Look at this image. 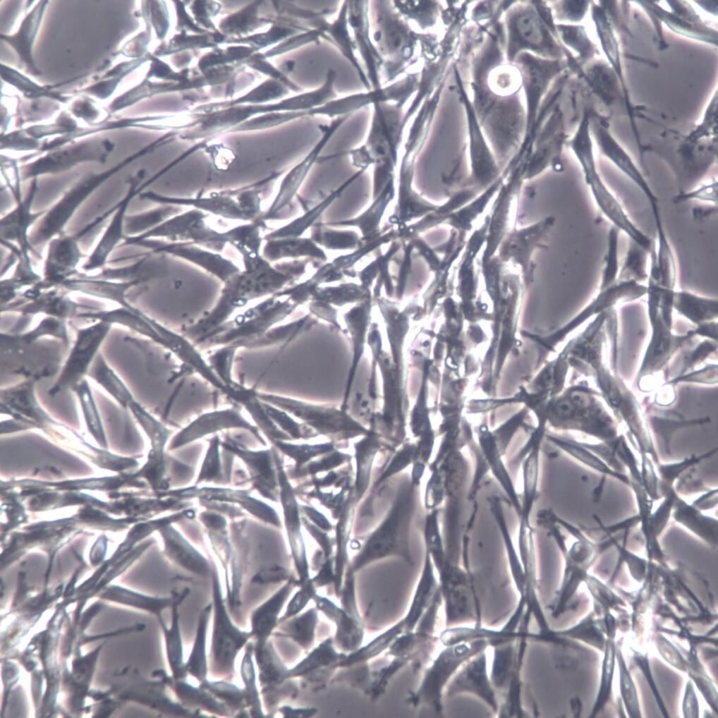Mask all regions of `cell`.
<instances>
[{
	"mask_svg": "<svg viewBox=\"0 0 718 718\" xmlns=\"http://www.w3.org/2000/svg\"><path fill=\"white\" fill-rule=\"evenodd\" d=\"M168 495L179 500L197 497L207 501L237 503L259 519L275 526L280 525L279 517L272 508L250 497L245 491L226 488L192 487L171 491Z\"/></svg>",
	"mask_w": 718,
	"mask_h": 718,
	"instance_id": "cell-15",
	"label": "cell"
},
{
	"mask_svg": "<svg viewBox=\"0 0 718 718\" xmlns=\"http://www.w3.org/2000/svg\"><path fill=\"white\" fill-rule=\"evenodd\" d=\"M673 303L678 310L692 315V319H697V313L700 319H702L707 316L705 312H714L717 308L714 300L699 297L686 291H674Z\"/></svg>",
	"mask_w": 718,
	"mask_h": 718,
	"instance_id": "cell-43",
	"label": "cell"
},
{
	"mask_svg": "<svg viewBox=\"0 0 718 718\" xmlns=\"http://www.w3.org/2000/svg\"><path fill=\"white\" fill-rule=\"evenodd\" d=\"M317 22L315 30L323 32L327 36L329 42L336 46L354 67L366 89L370 90L371 85L355 56L354 51L356 49V45L352 39L348 28V1H344L341 5L337 18L333 22H327L323 18H320Z\"/></svg>",
	"mask_w": 718,
	"mask_h": 718,
	"instance_id": "cell-26",
	"label": "cell"
},
{
	"mask_svg": "<svg viewBox=\"0 0 718 718\" xmlns=\"http://www.w3.org/2000/svg\"><path fill=\"white\" fill-rule=\"evenodd\" d=\"M164 531L166 553L173 563L196 576L207 577L212 573L209 561L179 533L169 525Z\"/></svg>",
	"mask_w": 718,
	"mask_h": 718,
	"instance_id": "cell-28",
	"label": "cell"
},
{
	"mask_svg": "<svg viewBox=\"0 0 718 718\" xmlns=\"http://www.w3.org/2000/svg\"><path fill=\"white\" fill-rule=\"evenodd\" d=\"M185 588L181 592L173 591L171 604V623L168 627L162 617H159L164 633L167 662L174 679H186L188 673L183 655V645L180 626L179 607L189 594Z\"/></svg>",
	"mask_w": 718,
	"mask_h": 718,
	"instance_id": "cell-23",
	"label": "cell"
},
{
	"mask_svg": "<svg viewBox=\"0 0 718 718\" xmlns=\"http://www.w3.org/2000/svg\"><path fill=\"white\" fill-rule=\"evenodd\" d=\"M673 506L674 519L710 545L717 544V521L700 513L699 509L676 497Z\"/></svg>",
	"mask_w": 718,
	"mask_h": 718,
	"instance_id": "cell-36",
	"label": "cell"
},
{
	"mask_svg": "<svg viewBox=\"0 0 718 718\" xmlns=\"http://www.w3.org/2000/svg\"><path fill=\"white\" fill-rule=\"evenodd\" d=\"M202 523L211 531H223L226 527V521L217 513L203 512L200 516Z\"/></svg>",
	"mask_w": 718,
	"mask_h": 718,
	"instance_id": "cell-57",
	"label": "cell"
},
{
	"mask_svg": "<svg viewBox=\"0 0 718 718\" xmlns=\"http://www.w3.org/2000/svg\"><path fill=\"white\" fill-rule=\"evenodd\" d=\"M165 683L170 686L176 700L183 706L200 712V710L219 717H228L232 713L229 709L207 690L195 687L186 679L176 680L167 676Z\"/></svg>",
	"mask_w": 718,
	"mask_h": 718,
	"instance_id": "cell-29",
	"label": "cell"
},
{
	"mask_svg": "<svg viewBox=\"0 0 718 718\" xmlns=\"http://www.w3.org/2000/svg\"><path fill=\"white\" fill-rule=\"evenodd\" d=\"M366 1H348V21L353 31L356 48L365 61L372 89H377L382 87L378 72L384 59L370 41Z\"/></svg>",
	"mask_w": 718,
	"mask_h": 718,
	"instance_id": "cell-17",
	"label": "cell"
},
{
	"mask_svg": "<svg viewBox=\"0 0 718 718\" xmlns=\"http://www.w3.org/2000/svg\"><path fill=\"white\" fill-rule=\"evenodd\" d=\"M519 30L526 40L537 43L542 37L540 25L533 18L529 17L523 18L519 25Z\"/></svg>",
	"mask_w": 718,
	"mask_h": 718,
	"instance_id": "cell-55",
	"label": "cell"
},
{
	"mask_svg": "<svg viewBox=\"0 0 718 718\" xmlns=\"http://www.w3.org/2000/svg\"><path fill=\"white\" fill-rule=\"evenodd\" d=\"M200 686L207 690L224 703L232 714H246L249 717L243 689L230 680L220 679L219 681H210L207 679L200 683Z\"/></svg>",
	"mask_w": 718,
	"mask_h": 718,
	"instance_id": "cell-40",
	"label": "cell"
},
{
	"mask_svg": "<svg viewBox=\"0 0 718 718\" xmlns=\"http://www.w3.org/2000/svg\"><path fill=\"white\" fill-rule=\"evenodd\" d=\"M296 587V579L291 577L252 610L250 632L254 645H263L270 639L279 625L280 613Z\"/></svg>",
	"mask_w": 718,
	"mask_h": 718,
	"instance_id": "cell-20",
	"label": "cell"
},
{
	"mask_svg": "<svg viewBox=\"0 0 718 718\" xmlns=\"http://www.w3.org/2000/svg\"><path fill=\"white\" fill-rule=\"evenodd\" d=\"M661 638L662 640L659 642V648L663 657L671 664L683 669L684 667V660L681 655L669 641L664 640L662 637Z\"/></svg>",
	"mask_w": 718,
	"mask_h": 718,
	"instance_id": "cell-56",
	"label": "cell"
},
{
	"mask_svg": "<svg viewBox=\"0 0 718 718\" xmlns=\"http://www.w3.org/2000/svg\"><path fill=\"white\" fill-rule=\"evenodd\" d=\"M240 673L243 683V689L249 717H266L267 713L263 709L261 692L257 686L258 679L254 659L253 642L251 640L244 647Z\"/></svg>",
	"mask_w": 718,
	"mask_h": 718,
	"instance_id": "cell-34",
	"label": "cell"
},
{
	"mask_svg": "<svg viewBox=\"0 0 718 718\" xmlns=\"http://www.w3.org/2000/svg\"><path fill=\"white\" fill-rule=\"evenodd\" d=\"M598 143L603 154L642 191L652 212L659 211L658 197L628 153L606 131L599 132Z\"/></svg>",
	"mask_w": 718,
	"mask_h": 718,
	"instance_id": "cell-24",
	"label": "cell"
},
{
	"mask_svg": "<svg viewBox=\"0 0 718 718\" xmlns=\"http://www.w3.org/2000/svg\"><path fill=\"white\" fill-rule=\"evenodd\" d=\"M143 154L144 152L136 153L103 171L87 174L66 190L33 226L29 234L32 246L35 249L64 233L65 227L81 205L104 183Z\"/></svg>",
	"mask_w": 718,
	"mask_h": 718,
	"instance_id": "cell-1",
	"label": "cell"
},
{
	"mask_svg": "<svg viewBox=\"0 0 718 718\" xmlns=\"http://www.w3.org/2000/svg\"><path fill=\"white\" fill-rule=\"evenodd\" d=\"M437 570L447 627L470 621L481 625L480 602L469 571L448 559Z\"/></svg>",
	"mask_w": 718,
	"mask_h": 718,
	"instance_id": "cell-4",
	"label": "cell"
},
{
	"mask_svg": "<svg viewBox=\"0 0 718 718\" xmlns=\"http://www.w3.org/2000/svg\"><path fill=\"white\" fill-rule=\"evenodd\" d=\"M683 711L686 717H697L698 705L693 687L688 686L683 702Z\"/></svg>",
	"mask_w": 718,
	"mask_h": 718,
	"instance_id": "cell-59",
	"label": "cell"
},
{
	"mask_svg": "<svg viewBox=\"0 0 718 718\" xmlns=\"http://www.w3.org/2000/svg\"><path fill=\"white\" fill-rule=\"evenodd\" d=\"M112 146L104 148L80 145L49 153L34 162L16 168L15 176L20 182L32 181L42 176L67 171L79 164L96 162L103 164Z\"/></svg>",
	"mask_w": 718,
	"mask_h": 718,
	"instance_id": "cell-12",
	"label": "cell"
},
{
	"mask_svg": "<svg viewBox=\"0 0 718 718\" xmlns=\"http://www.w3.org/2000/svg\"><path fill=\"white\" fill-rule=\"evenodd\" d=\"M316 607L336 625L334 642L343 652H353L362 643L364 635L361 619H357L329 599L317 595L313 597Z\"/></svg>",
	"mask_w": 718,
	"mask_h": 718,
	"instance_id": "cell-22",
	"label": "cell"
},
{
	"mask_svg": "<svg viewBox=\"0 0 718 718\" xmlns=\"http://www.w3.org/2000/svg\"><path fill=\"white\" fill-rule=\"evenodd\" d=\"M509 171L510 169L506 167L494 183L463 207L452 212L445 224L449 225L453 231L466 236L473 229L474 222L484 213L492 200L495 198Z\"/></svg>",
	"mask_w": 718,
	"mask_h": 718,
	"instance_id": "cell-27",
	"label": "cell"
},
{
	"mask_svg": "<svg viewBox=\"0 0 718 718\" xmlns=\"http://www.w3.org/2000/svg\"><path fill=\"white\" fill-rule=\"evenodd\" d=\"M274 459L278 474L280 498L284 508L285 524L296 568L298 575L297 583L300 585L308 580L310 578L305 549L299 530L300 522L298 507L291 485L286 479L276 453H274Z\"/></svg>",
	"mask_w": 718,
	"mask_h": 718,
	"instance_id": "cell-16",
	"label": "cell"
},
{
	"mask_svg": "<svg viewBox=\"0 0 718 718\" xmlns=\"http://www.w3.org/2000/svg\"><path fill=\"white\" fill-rule=\"evenodd\" d=\"M109 326L99 323L82 330L71 355L65 365L53 394L78 380L85 372L98 346L104 338Z\"/></svg>",
	"mask_w": 718,
	"mask_h": 718,
	"instance_id": "cell-18",
	"label": "cell"
},
{
	"mask_svg": "<svg viewBox=\"0 0 718 718\" xmlns=\"http://www.w3.org/2000/svg\"><path fill=\"white\" fill-rule=\"evenodd\" d=\"M315 588L322 587L334 581V573L333 572L331 563L326 562L322 567L319 573L311 579Z\"/></svg>",
	"mask_w": 718,
	"mask_h": 718,
	"instance_id": "cell-58",
	"label": "cell"
},
{
	"mask_svg": "<svg viewBox=\"0 0 718 718\" xmlns=\"http://www.w3.org/2000/svg\"><path fill=\"white\" fill-rule=\"evenodd\" d=\"M381 3L377 4V30L373 37L382 57L383 56L388 59L385 66L389 77L392 79L410 59L414 38L398 14L394 13L387 4H383V1Z\"/></svg>",
	"mask_w": 718,
	"mask_h": 718,
	"instance_id": "cell-7",
	"label": "cell"
},
{
	"mask_svg": "<svg viewBox=\"0 0 718 718\" xmlns=\"http://www.w3.org/2000/svg\"><path fill=\"white\" fill-rule=\"evenodd\" d=\"M229 428H245L263 442L257 429L250 425L238 411L231 409L201 415L173 438L170 449H177L208 434Z\"/></svg>",
	"mask_w": 718,
	"mask_h": 718,
	"instance_id": "cell-19",
	"label": "cell"
},
{
	"mask_svg": "<svg viewBox=\"0 0 718 718\" xmlns=\"http://www.w3.org/2000/svg\"><path fill=\"white\" fill-rule=\"evenodd\" d=\"M253 654L262 690L279 686L288 680V668L281 660L271 639L260 645L253 643Z\"/></svg>",
	"mask_w": 718,
	"mask_h": 718,
	"instance_id": "cell-32",
	"label": "cell"
},
{
	"mask_svg": "<svg viewBox=\"0 0 718 718\" xmlns=\"http://www.w3.org/2000/svg\"><path fill=\"white\" fill-rule=\"evenodd\" d=\"M94 376L121 404L126 406L130 403L132 396L128 390L103 360L99 361Z\"/></svg>",
	"mask_w": 718,
	"mask_h": 718,
	"instance_id": "cell-45",
	"label": "cell"
},
{
	"mask_svg": "<svg viewBox=\"0 0 718 718\" xmlns=\"http://www.w3.org/2000/svg\"><path fill=\"white\" fill-rule=\"evenodd\" d=\"M299 590L288 602L284 614L279 617V624L301 612L316 594V590L311 579L300 585Z\"/></svg>",
	"mask_w": 718,
	"mask_h": 718,
	"instance_id": "cell-49",
	"label": "cell"
},
{
	"mask_svg": "<svg viewBox=\"0 0 718 718\" xmlns=\"http://www.w3.org/2000/svg\"><path fill=\"white\" fill-rule=\"evenodd\" d=\"M436 638L429 634L417 630L416 632H406L398 636L389 645L388 655L394 657H405L409 660L415 656L424 654L430 650Z\"/></svg>",
	"mask_w": 718,
	"mask_h": 718,
	"instance_id": "cell-41",
	"label": "cell"
},
{
	"mask_svg": "<svg viewBox=\"0 0 718 718\" xmlns=\"http://www.w3.org/2000/svg\"><path fill=\"white\" fill-rule=\"evenodd\" d=\"M144 171H140L134 176L128 178V188L123 197L113 207L105 212L96 219L90 223L92 229L101 224L111 214L112 217L86 262L82 266L85 272H90L102 269L108 263V259L114 250L118 247L121 241H123L125 234V218L127 209L131 201L140 194L154 179L140 184L144 178Z\"/></svg>",
	"mask_w": 718,
	"mask_h": 718,
	"instance_id": "cell-5",
	"label": "cell"
},
{
	"mask_svg": "<svg viewBox=\"0 0 718 718\" xmlns=\"http://www.w3.org/2000/svg\"><path fill=\"white\" fill-rule=\"evenodd\" d=\"M554 223V216H547L528 226L515 225L503 238L496 255L505 264L518 266L525 280L530 281L535 269L533 255L537 249L547 248L544 241Z\"/></svg>",
	"mask_w": 718,
	"mask_h": 718,
	"instance_id": "cell-6",
	"label": "cell"
},
{
	"mask_svg": "<svg viewBox=\"0 0 718 718\" xmlns=\"http://www.w3.org/2000/svg\"><path fill=\"white\" fill-rule=\"evenodd\" d=\"M291 577L287 570L274 566L260 571L253 576L252 582L258 585H266L286 581Z\"/></svg>",
	"mask_w": 718,
	"mask_h": 718,
	"instance_id": "cell-54",
	"label": "cell"
},
{
	"mask_svg": "<svg viewBox=\"0 0 718 718\" xmlns=\"http://www.w3.org/2000/svg\"><path fill=\"white\" fill-rule=\"evenodd\" d=\"M516 640L504 642L494 647V659L489 676L494 688H507L516 669L522 650Z\"/></svg>",
	"mask_w": 718,
	"mask_h": 718,
	"instance_id": "cell-37",
	"label": "cell"
},
{
	"mask_svg": "<svg viewBox=\"0 0 718 718\" xmlns=\"http://www.w3.org/2000/svg\"><path fill=\"white\" fill-rule=\"evenodd\" d=\"M620 668L621 693L626 704L629 715L640 717L636 690L633 681L626 668L622 657H618Z\"/></svg>",
	"mask_w": 718,
	"mask_h": 718,
	"instance_id": "cell-50",
	"label": "cell"
},
{
	"mask_svg": "<svg viewBox=\"0 0 718 718\" xmlns=\"http://www.w3.org/2000/svg\"><path fill=\"white\" fill-rule=\"evenodd\" d=\"M619 231L611 227L608 235L607 252L602 274L600 289L606 288L618 279L620 272L618 257V238Z\"/></svg>",
	"mask_w": 718,
	"mask_h": 718,
	"instance_id": "cell-46",
	"label": "cell"
},
{
	"mask_svg": "<svg viewBox=\"0 0 718 718\" xmlns=\"http://www.w3.org/2000/svg\"><path fill=\"white\" fill-rule=\"evenodd\" d=\"M223 447L239 456L247 465L254 487L262 496L273 499L277 487V478L269 451H252L231 442L223 443Z\"/></svg>",
	"mask_w": 718,
	"mask_h": 718,
	"instance_id": "cell-25",
	"label": "cell"
},
{
	"mask_svg": "<svg viewBox=\"0 0 718 718\" xmlns=\"http://www.w3.org/2000/svg\"><path fill=\"white\" fill-rule=\"evenodd\" d=\"M583 175L590 195L602 214L613 227L625 233L633 243L649 253L653 240L631 219L621 202L604 181L598 169Z\"/></svg>",
	"mask_w": 718,
	"mask_h": 718,
	"instance_id": "cell-9",
	"label": "cell"
},
{
	"mask_svg": "<svg viewBox=\"0 0 718 718\" xmlns=\"http://www.w3.org/2000/svg\"><path fill=\"white\" fill-rule=\"evenodd\" d=\"M402 633H404L403 620L378 635L364 647H359L336 664L334 668H344L353 664L367 662L389 648L391 643Z\"/></svg>",
	"mask_w": 718,
	"mask_h": 718,
	"instance_id": "cell-39",
	"label": "cell"
},
{
	"mask_svg": "<svg viewBox=\"0 0 718 718\" xmlns=\"http://www.w3.org/2000/svg\"><path fill=\"white\" fill-rule=\"evenodd\" d=\"M680 201L698 200L714 204L717 200V182L712 181L679 197Z\"/></svg>",
	"mask_w": 718,
	"mask_h": 718,
	"instance_id": "cell-53",
	"label": "cell"
},
{
	"mask_svg": "<svg viewBox=\"0 0 718 718\" xmlns=\"http://www.w3.org/2000/svg\"><path fill=\"white\" fill-rule=\"evenodd\" d=\"M489 504L492 513L499 525L498 526L504 538L510 570L516 588L520 596H523L526 587L525 574L520 556L514 549L511 535L508 531L501 501L497 497H491Z\"/></svg>",
	"mask_w": 718,
	"mask_h": 718,
	"instance_id": "cell-38",
	"label": "cell"
},
{
	"mask_svg": "<svg viewBox=\"0 0 718 718\" xmlns=\"http://www.w3.org/2000/svg\"><path fill=\"white\" fill-rule=\"evenodd\" d=\"M483 651L466 661L456 672L444 690L448 697L460 693L472 694L486 703L493 712L499 703L487 674V657Z\"/></svg>",
	"mask_w": 718,
	"mask_h": 718,
	"instance_id": "cell-14",
	"label": "cell"
},
{
	"mask_svg": "<svg viewBox=\"0 0 718 718\" xmlns=\"http://www.w3.org/2000/svg\"><path fill=\"white\" fill-rule=\"evenodd\" d=\"M317 621V609L312 607L280 623L272 635L290 638L307 650L313 644Z\"/></svg>",
	"mask_w": 718,
	"mask_h": 718,
	"instance_id": "cell-35",
	"label": "cell"
},
{
	"mask_svg": "<svg viewBox=\"0 0 718 718\" xmlns=\"http://www.w3.org/2000/svg\"><path fill=\"white\" fill-rule=\"evenodd\" d=\"M439 588L434 572V564L427 552L423 570L417 585L409 611L402 619L404 633L413 631L422 614L430 604Z\"/></svg>",
	"mask_w": 718,
	"mask_h": 718,
	"instance_id": "cell-31",
	"label": "cell"
},
{
	"mask_svg": "<svg viewBox=\"0 0 718 718\" xmlns=\"http://www.w3.org/2000/svg\"><path fill=\"white\" fill-rule=\"evenodd\" d=\"M550 440L561 450L590 468L602 474L617 478L625 484L631 485L630 480L627 477L619 472L611 470L605 463L590 453L591 451L579 443L556 437H550Z\"/></svg>",
	"mask_w": 718,
	"mask_h": 718,
	"instance_id": "cell-42",
	"label": "cell"
},
{
	"mask_svg": "<svg viewBox=\"0 0 718 718\" xmlns=\"http://www.w3.org/2000/svg\"><path fill=\"white\" fill-rule=\"evenodd\" d=\"M415 80L411 75L385 87L371 89L367 92L356 93L334 99L322 106L308 111V115H325L329 117L351 116L362 107L378 102H395L403 105L413 91Z\"/></svg>",
	"mask_w": 718,
	"mask_h": 718,
	"instance_id": "cell-11",
	"label": "cell"
},
{
	"mask_svg": "<svg viewBox=\"0 0 718 718\" xmlns=\"http://www.w3.org/2000/svg\"><path fill=\"white\" fill-rule=\"evenodd\" d=\"M79 241L75 234L71 236L64 233L47 243L43 278L36 284L39 288L48 289L61 286L79 274L78 266L86 256L80 248Z\"/></svg>",
	"mask_w": 718,
	"mask_h": 718,
	"instance_id": "cell-13",
	"label": "cell"
},
{
	"mask_svg": "<svg viewBox=\"0 0 718 718\" xmlns=\"http://www.w3.org/2000/svg\"><path fill=\"white\" fill-rule=\"evenodd\" d=\"M525 164L512 166L504 182L499 190L492 206V213L481 261L488 260L497 253V249L513 224L514 208L518 204L523 183Z\"/></svg>",
	"mask_w": 718,
	"mask_h": 718,
	"instance_id": "cell-8",
	"label": "cell"
},
{
	"mask_svg": "<svg viewBox=\"0 0 718 718\" xmlns=\"http://www.w3.org/2000/svg\"><path fill=\"white\" fill-rule=\"evenodd\" d=\"M211 578L212 631L209 673L219 679L231 680L235 674L236 657L252 636L250 631L241 630L231 618L215 568L212 570Z\"/></svg>",
	"mask_w": 718,
	"mask_h": 718,
	"instance_id": "cell-2",
	"label": "cell"
},
{
	"mask_svg": "<svg viewBox=\"0 0 718 718\" xmlns=\"http://www.w3.org/2000/svg\"><path fill=\"white\" fill-rule=\"evenodd\" d=\"M212 602L205 606L197 617L193 644L185 661L188 675L202 683L209 673V656L207 653V638L209 623L212 617Z\"/></svg>",
	"mask_w": 718,
	"mask_h": 718,
	"instance_id": "cell-30",
	"label": "cell"
},
{
	"mask_svg": "<svg viewBox=\"0 0 718 718\" xmlns=\"http://www.w3.org/2000/svg\"><path fill=\"white\" fill-rule=\"evenodd\" d=\"M219 444L220 442L218 437H214L211 440L197 477V483L200 482H210L221 480L222 471L219 450Z\"/></svg>",
	"mask_w": 718,
	"mask_h": 718,
	"instance_id": "cell-47",
	"label": "cell"
},
{
	"mask_svg": "<svg viewBox=\"0 0 718 718\" xmlns=\"http://www.w3.org/2000/svg\"><path fill=\"white\" fill-rule=\"evenodd\" d=\"M614 645L612 642H607V650L603 663V670L602 676V683L600 690L597 698L596 707L594 709L595 714H596L601 707L605 704L607 699L609 697L610 693L612 673L614 669Z\"/></svg>",
	"mask_w": 718,
	"mask_h": 718,
	"instance_id": "cell-51",
	"label": "cell"
},
{
	"mask_svg": "<svg viewBox=\"0 0 718 718\" xmlns=\"http://www.w3.org/2000/svg\"><path fill=\"white\" fill-rule=\"evenodd\" d=\"M425 539L427 552L430 554L436 568H439L446 560L438 521V511H433L427 517L425 528Z\"/></svg>",
	"mask_w": 718,
	"mask_h": 718,
	"instance_id": "cell-44",
	"label": "cell"
},
{
	"mask_svg": "<svg viewBox=\"0 0 718 718\" xmlns=\"http://www.w3.org/2000/svg\"><path fill=\"white\" fill-rule=\"evenodd\" d=\"M489 645L487 639L478 638L446 646L426 670L418 690L412 697L413 704L428 705L440 714L442 696L449 681L466 661L485 651Z\"/></svg>",
	"mask_w": 718,
	"mask_h": 718,
	"instance_id": "cell-3",
	"label": "cell"
},
{
	"mask_svg": "<svg viewBox=\"0 0 718 718\" xmlns=\"http://www.w3.org/2000/svg\"><path fill=\"white\" fill-rule=\"evenodd\" d=\"M315 708H293L288 705H284L279 708L284 717H310L316 713Z\"/></svg>",
	"mask_w": 718,
	"mask_h": 718,
	"instance_id": "cell-60",
	"label": "cell"
},
{
	"mask_svg": "<svg viewBox=\"0 0 718 718\" xmlns=\"http://www.w3.org/2000/svg\"><path fill=\"white\" fill-rule=\"evenodd\" d=\"M541 442L542 434L537 431L531 437L529 446H525L522 466L523 497L518 514L520 533L532 530L530 518L537 498Z\"/></svg>",
	"mask_w": 718,
	"mask_h": 718,
	"instance_id": "cell-21",
	"label": "cell"
},
{
	"mask_svg": "<svg viewBox=\"0 0 718 718\" xmlns=\"http://www.w3.org/2000/svg\"><path fill=\"white\" fill-rule=\"evenodd\" d=\"M408 661L410 660L405 657H395L389 664L376 671L373 674H371L370 683L365 692L372 698H378L384 691L392 676Z\"/></svg>",
	"mask_w": 718,
	"mask_h": 718,
	"instance_id": "cell-48",
	"label": "cell"
},
{
	"mask_svg": "<svg viewBox=\"0 0 718 718\" xmlns=\"http://www.w3.org/2000/svg\"><path fill=\"white\" fill-rule=\"evenodd\" d=\"M347 667L350 669L338 674L333 680L335 681H346L353 686H357L366 691L371 680V672L367 662L353 664Z\"/></svg>",
	"mask_w": 718,
	"mask_h": 718,
	"instance_id": "cell-52",
	"label": "cell"
},
{
	"mask_svg": "<svg viewBox=\"0 0 718 718\" xmlns=\"http://www.w3.org/2000/svg\"><path fill=\"white\" fill-rule=\"evenodd\" d=\"M329 638L322 642L306 657L293 667L288 669L287 679L305 677L335 669L334 666L342 660L346 654L338 652Z\"/></svg>",
	"mask_w": 718,
	"mask_h": 718,
	"instance_id": "cell-33",
	"label": "cell"
},
{
	"mask_svg": "<svg viewBox=\"0 0 718 718\" xmlns=\"http://www.w3.org/2000/svg\"><path fill=\"white\" fill-rule=\"evenodd\" d=\"M38 178L30 181L27 195L22 197L20 185L13 187L12 193L16 206L0 220L1 241L16 245L20 252L25 256L34 253L37 257L41 255L31 245L29 240L30 229L46 213L47 209L32 212V204L38 190Z\"/></svg>",
	"mask_w": 718,
	"mask_h": 718,
	"instance_id": "cell-10",
	"label": "cell"
}]
</instances>
